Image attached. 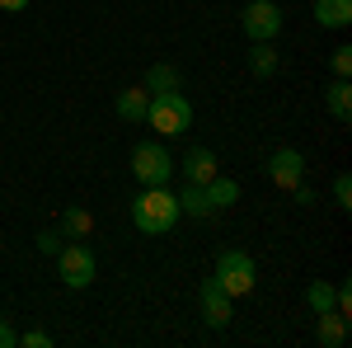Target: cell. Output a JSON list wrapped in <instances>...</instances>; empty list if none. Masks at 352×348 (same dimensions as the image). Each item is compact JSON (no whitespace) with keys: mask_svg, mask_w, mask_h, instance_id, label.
Wrapping results in <instances>:
<instances>
[{"mask_svg":"<svg viewBox=\"0 0 352 348\" xmlns=\"http://www.w3.org/2000/svg\"><path fill=\"white\" fill-rule=\"evenodd\" d=\"M146 123L155 127L160 136H179L192 127V104L179 94V90H169V94H151V104H146Z\"/></svg>","mask_w":352,"mask_h":348,"instance_id":"obj_3","label":"cell"},{"mask_svg":"<svg viewBox=\"0 0 352 348\" xmlns=\"http://www.w3.org/2000/svg\"><path fill=\"white\" fill-rule=\"evenodd\" d=\"M179 198V212L184 216H212V212H226L230 203H240V184L235 179H207V184H184Z\"/></svg>","mask_w":352,"mask_h":348,"instance_id":"obj_2","label":"cell"},{"mask_svg":"<svg viewBox=\"0 0 352 348\" xmlns=\"http://www.w3.org/2000/svg\"><path fill=\"white\" fill-rule=\"evenodd\" d=\"M132 174L141 188H155L174 179V156L164 151V141H136L132 151Z\"/></svg>","mask_w":352,"mask_h":348,"instance_id":"obj_5","label":"cell"},{"mask_svg":"<svg viewBox=\"0 0 352 348\" xmlns=\"http://www.w3.org/2000/svg\"><path fill=\"white\" fill-rule=\"evenodd\" d=\"M333 203H338L343 212L352 207V174H338V179H333Z\"/></svg>","mask_w":352,"mask_h":348,"instance_id":"obj_20","label":"cell"},{"mask_svg":"<svg viewBox=\"0 0 352 348\" xmlns=\"http://www.w3.org/2000/svg\"><path fill=\"white\" fill-rule=\"evenodd\" d=\"M19 344H24V348H52V334H43V329H24Z\"/></svg>","mask_w":352,"mask_h":348,"instance_id":"obj_21","label":"cell"},{"mask_svg":"<svg viewBox=\"0 0 352 348\" xmlns=\"http://www.w3.org/2000/svg\"><path fill=\"white\" fill-rule=\"evenodd\" d=\"M315 339L324 348H343L348 344V316H338V311H324L320 325H315Z\"/></svg>","mask_w":352,"mask_h":348,"instance_id":"obj_11","label":"cell"},{"mask_svg":"<svg viewBox=\"0 0 352 348\" xmlns=\"http://www.w3.org/2000/svg\"><path fill=\"white\" fill-rule=\"evenodd\" d=\"M329 113H333V118H338V123H352V85L343 81V76H338V81L329 85Z\"/></svg>","mask_w":352,"mask_h":348,"instance_id":"obj_15","label":"cell"},{"mask_svg":"<svg viewBox=\"0 0 352 348\" xmlns=\"http://www.w3.org/2000/svg\"><path fill=\"white\" fill-rule=\"evenodd\" d=\"M329 66H333V76H343V81H348V76H352V48H333Z\"/></svg>","mask_w":352,"mask_h":348,"instance_id":"obj_19","label":"cell"},{"mask_svg":"<svg viewBox=\"0 0 352 348\" xmlns=\"http://www.w3.org/2000/svg\"><path fill=\"white\" fill-rule=\"evenodd\" d=\"M94 231V216L85 212V207H66L61 212V236H71V240H85Z\"/></svg>","mask_w":352,"mask_h":348,"instance_id":"obj_17","label":"cell"},{"mask_svg":"<svg viewBox=\"0 0 352 348\" xmlns=\"http://www.w3.org/2000/svg\"><path fill=\"white\" fill-rule=\"evenodd\" d=\"M141 85H146L151 94H169V90H179V85H184V76H179L169 61H160V66H151V71H146V81H141Z\"/></svg>","mask_w":352,"mask_h":348,"instance_id":"obj_14","label":"cell"},{"mask_svg":"<svg viewBox=\"0 0 352 348\" xmlns=\"http://www.w3.org/2000/svg\"><path fill=\"white\" fill-rule=\"evenodd\" d=\"M320 28H348L352 24V0H315Z\"/></svg>","mask_w":352,"mask_h":348,"instance_id":"obj_13","label":"cell"},{"mask_svg":"<svg viewBox=\"0 0 352 348\" xmlns=\"http://www.w3.org/2000/svg\"><path fill=\"white\" fill-rule=\"evenodd\" d=\"M146 104H151V90H146V85L122 90V94H118V118H122V123H146Z\"/></svg>","mask_w":352,"mask_h":348,"instance_id":"obj_12","label":"cell"},{"mask_svg":"<svg viewBox=\"0 0 352 348\" xmlns=\"http://www.w3.org/2000/svg\"><path fill=\"white\" fill-rule=\"evenodd\" d=\"M38 249H43V254H56V249H61V236H56V231H43V236H38Z\"/></svg>","mask_w":352,"mask_h":348,"instance_id":"obj_22","label":"cell"},{"mask_svg":"<svg viewBox=\"0 0 352 348\" xmlns=\"http://www.w3.org/2000/svg\"><path fill=\"white\" fill-rule=\"evenodd\" d=\"M179 216H184V212H179V198H174L164 184L136 193V203H132V221H136L141 236H164V231H174Z\"/></svg>","mask_w":352,"mask_h":348,"instance_id":"obj_1","label":"cell"},{"mask_svg":"<svg viewBox=\"0 0 352 348\" xmlns=\"http://www.w3.org/2000/svg\"><path fill=\"white\" fill-rule=\"evenodd\" d=\"M202 320L212 325V329H226V325L235 320V306H230V301H235V296L226 292V287H221L217 278H207V283H202Z\"/></svg>","mask_w":352,"mask_h":348,"instance_id":"obj_8","label":"cell"},{"mask_svg":"<svg viewBox=\"0 0 352 348\" xmlns=\"http://www.w3.org/2000/svg\"><path fill=\"white\" fill-rule=\"evenodd\" d=\"M56 273H61V283L71 292H80V287H89L99 278V259H94V249L85 240H71V245L56 249Z\"/></svg>","mask_w":352,"mask_h":348,"instance_id":"obj_4","label":"cell"},{"mask_svg":"<svg viewBox=\"0 0 352 348\" xmlns=\"http://www.w3.org/2000/svg\"><path fill=\"white\" fill-rule=\"evenodd\" d=\"M268 179H272L277 188H287V193H292V188L305 179V156H300L296 146H282V151H272V156H268Z\"/></svg>","mask_w":352,"mask_h":348,"instance_id":"obj_9","label":"cell"},{"mask_svg":"<svg viewBox=\"0 0 352 348\" xmlns=\"http://www.w3.org/2000/svg\"><path fill=\"white\" fill-rule=\"evenodd\" d=\"M217 278L221 287L230 296H249L254 292V283H258V273H254V259L244 254V249H221V259H217Z\"/></svg>","mask_w":352,"mask_h":348,"instance_id":"obj_6","label":"cell"},{"mask_svg":"<svg viewBox=\"0 0 352 348\" xmlns=\"http://www.w3.org/2000/svg\"><path fill=\"white\" fill-rule=\"evenodd\" d=\"M305 301H310V311H315V316H324V311H333V287H329V283H310Z\"/></svg>","mask_w":352,"mask_h":348,"instance_id":"obj_18","label":"cell"},{"mask_svg":"<svg viewBox=\"0 0 352 348\" xmlns=\"http://www.w3.org/2000/svg\"><path fill=\"white\" fill-rule=\"evenodd\" d=\"M249 71H254L258 81L277 76V48H272V43H254V52H249Z\"/></svg>","mask_w":352,"mask_h":348,"instance_id":"obj_16","label":"cell"},{"mask_svg":"<svg viewBox=\"0 0 352 348\" xmlns=\"http://www.w3.org/2000/svg\"><path fill=\"white\" fill-rule=\"evenodd\" d=\"M0 348H19V329L5 325V320H0Z\"/></svg>","mask_w":352,"mask_h":348,"instance_id":"obj_23","label":"cell"},{"mask_svg":"<svg viewBox=\"0 0 352 348\" xmlns=\"http://www.w3.org/2000/svg\"><path fill=\"white\" fill-rule=\"evenodd\" d=\"M240 28H244L249 43H272V38L282 33V10H277V0H254L240 14Z\"/></svg>","mask_w":352,"mask_h":348,"instance_id":"obj_7","label":"cell"},{"mask_svg":"<svg viewBox=\"0 0 352 348\" xmlns=\"http://www.w3.org/2000/svg\"><path fill=\"white\" fill-rule=\"evenodd\" d=\"M174 170L184 174V184H207V179H217V156H212L207 146H192Z\"/></svg>","mask_w":352,"mask_h":348,"instance_id":"obj_10","label":"cell"},{"mask_svg":"<svg viewBox=\"0 0 352 348\" xmlns=\"http://www.w3.org/2000/svg\"><path fill=\"white\" fill-rule=\"evenodd\" d=\"M0 10H10V14H19V10H28V0H0Z\"/></svg>","mask_w":352,"mask_h":348,"instance_id":"obj_24","label":"cell"}]
</instances>
